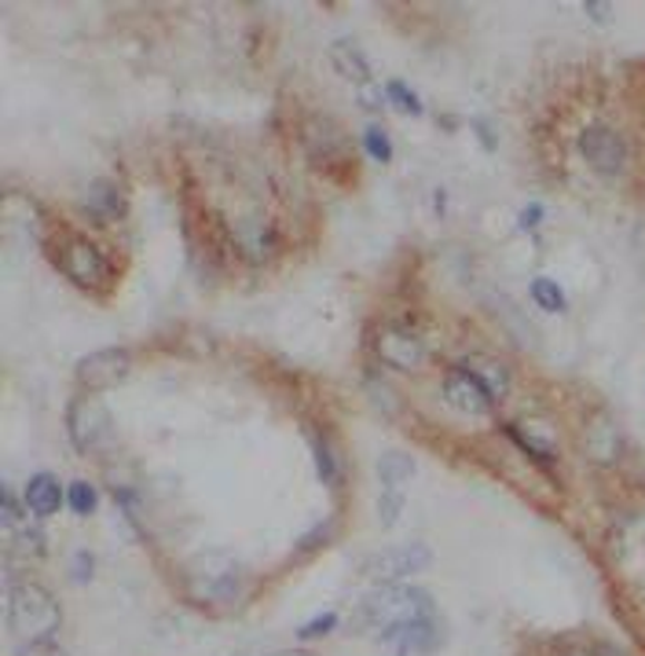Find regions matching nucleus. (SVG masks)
Returning a JSON list of instances; mask_svg holds the SVG:
<instances>
[{
	"label": "nucleus",
	"mask_w": 645,
	"mask_h": 656,
	"mask_svg": "<svg viewBox=\"0 0 645 656\" xmlns=\"http://www.w3.org/2000/svg\"><path fill=\"white\" fill-rule=\"evenodd\" d=\"M426 616H437L433 598L419 587H403V584L378 587L374 595H367L363 605H360V624L367 630H374L382 642L389 635H397L400 627L426 620Z\"/></svg>",
	"instance_id": "f257e3e1"
},
{
	"label": "nucleus",
	"mask_w": 645,
	"mask_h": 656,
	"mask_svg": "<svg viewBox=\"0 0 645 656\" xmlns=\"http://www.w3.org/2000/svg\"><path fill=\"white\" fill-rule=\"evenodd\" d=\"M243 565H238L227 550H206L184 565V595L195 605H232L243 595Z\"/></svg>",
	"instance_id": "f03ea898"
},
{
	"label": "nucleus",
	"mask_w": 645,
	"mask_h": 656,
	"mask_svg": "<svg viewBox=\"0 0 645 656\" xmlns=\"http://www.w3.org/2000/svg\"><path fill=\"white\" fill-rule=\"evenodd\" d=\"M62 613L52 590L41 587L37 579H22L8 595V627L22 646L27 642H48L59 630Z\"/></svg>",
	"instance_id": "7ed1b4c3"
},
{
	"label": "nucleus",
	"mask_w": 645,
	"mask_h": 656,
	"mask_svg": "<svg viewBox=\"0 0 645 656\" xmlns=\"http://www.w3.org/2000/svg\"><path fill=\"white\" fill-rule=\"evenodd\" d=\"M52 261L74 286L88 290V294H107L114 286V275H118L110 257L96 243H88L85 235H62Z\"/></svg>",
	"instance_id": "20e7f679"
},
{
	"label": "nucleus",
	"mask_w": 645,
	"mask_h": 656,
	"mask_svg": "<svg viewBox=\"0 0 645 656\" xmlns=\"http://www.w3.org/2000/svg\"><path fill=\"white\" fill-rule=\"evenodd\" d=\"M429 565H433V550H429L426 542H403V547H385L371 554V558H363L360 572L363 579H371V584L389 587L414 572H426Z\"/></svg>",
	"instance_id": "39448f33"
},
{
	"label": "nucleus",
	"mask_w": 645,
	"mask_h": 656,
	"mask_svg": "<svg viewBox=\"0 0 645 656\" xmlns=\"http://www.w3.org/2000/svg\"><path fill=\"white\" fill-rule=\"evenodd\" d=\"M67 433L74 440V448L85 451V456L88 451H99L104 444H110L114 425H110L107 403L99 400L96 393H78L67 408Z\"/></svg>",
	"instance_id": "423d86ee"
},
{
	"label": "nucleus",
	"mask_w": 645,
	"mask_h": 656,
	"mask_svg": "<svg viewBox=\"0 0 645 656\" xmlns=\"http://www.w3.org/2000/svg\"><path fill=\"white\" fill-rule=\"evenodd\" d=\"M411 477H414V462L411 456H403V451H385V456L378 459V484H382V496H378V521L385 528L400 521Z\"/></svg>",
	"instance_id": "0eeeda50"
},
{
	"label": "nucleus",
	"mask_w": 645,
	"mask_h": 656,
	"mask_svg": "<svg viewBox=\"0 0 645 656\" xmlns=\"http://www.w3.org/2000/svg\"><path fill=\"white\" fill-rule=\"evenodd\" d=\"M579 155L587 158V166L605 176V180H616L627 169V144L624 136L609 125H590V129L579 133Z\"/></svg>",
	"instance_id": "6e6552de"
},
{
	"label": "nucleus",
	"mask_w": 645,
	"mask_h": 656,
	"mask_svg": "<svg viewBox=\"0 0 645 656\" xmlns=\"http://www.w3.org/2000/svg\"><path fill=\"white\" fill-rule=\"evenodd\" d=\"M129 371H133L129 349H96L78 363L74 378H78V385L85 389V393H104V389L118 385Z\"/></svg>",
	"instance_id": "1a4fd4ad"
},
{
	"label": "nucleus",
	"mask_w": 645,
	"mask_h": 656,
	"mask_svg": "<svg viewBox=\"0 0 645 656\" xmlns=\"http://www.w3.org/2000/svg\"><path fill=\"white\" fill-rule=\"evenodd\" d=\"M378 356L397 371H414L426 360V342L408 323H385L382 334H378Z\"/></svg>",
	"instance_id": "9d476101"
},
{
	"label": "nucleus",
	"mask_w": 645,
	"mask_h": 656,
	"mask_svg": "<svg viewBox=\"0 0 645 656\" xmlns=\"http://www.w3.org/2000/svg\"><path fill=\"white\" fill-rule=\"evenodd\" d=\"M444 400L451 403L455 411L462 414H488L491 411V393L485 385H480V378L470 374L466 368H451L444 378Z\"/></svg>",
	"instance_id": "9b49d317"
},
{
	"label": "nucleus",
	"mask_w": 645,
	"mask_h": 656,
	"mask_svg": "<svg viewBox=\"0 0 645 656\" xmlns=\"http://www.w3.org/2000/svg\"><path fill=\"white\" fill-rule=\"evenodd\" d=\"M81 209L92 217L96 224H114L125 217L129 202H125V192L114 180H92L81 195Z\"/></svg>",
	"instance_id": "f8f14e48"
},
{
	"label": "nucleus",
	"mask_w": 645,
	"mask_h": 656,
	"mask_svg": "<svg viewBox=\"0 0 645 656\" xmlns=\"http://www.w3.org/2000/svg\"><path fill=\"white\" fill-rule=\"evenodd\" d=\"M440 638H444L440 620L437 616H426V620L408 624V627H400L397 635H389L385 646H393L397 656H422V653H433L440 646Z\"/></svg>",
	"instance_id": "ddd939ff"
},
{
	"label": "nucleus",
	"mask_w": 645,
	"mask_h": 656,
	"mask_svg": "<svg viewBox=\"0 0 645 656\" xmlns=\"http://www.w3.org/2000/svg\"><path fill=\"white\" fill-rule=\"evenodd\" d=\"M232 238H235V249H238V254H243L246 261H253V264L268 261V257H272V249H275L272 224H268V221H261V217L243 221V224H238V228L232 232Z\"/></svg>",
	"instance_id": "4468645a"
},
{
	"label": "nucleus",
	"mask_w": 645,
	"mask_h": 656,
	"mask_svg": "<svg viewBox=\"0 0 645 656\" xmlns=\"http://www.w3.org/2000/svg\"><path fill=\"white\" fill-rule=\"evenodd\" d=\"M305 147L315 161H338L345 155V136L331 118H309L305 125Z\"/></svg>",
	"instance_id": "2eb2a0df"
},
{
	"label": "nucleus",
	"mask_w": 645,
	"mask_h": 656,
	"mask_svg": "<svg viewBox=\"0 0 645 656\" xmlns=\"http://www.w3.org/2000/svg\"><path fill=\"white\" fill-rule=\"evenodd\" d=\"M62 507V484L52 473H33L27 484V510L37 517H52Z\"/></svg>",
	"instance_id": "dca6fc26"
},
{
	"label": "nucleus",
	"mask_w": 645,
	"mask_h": 656,
	"mask_svg": "<svg viewBox=\"0 0 645 656\" xmlns=\"http://www.w3.org/2000/svg\"><path fill=\"white\" fill-rule=\"evenodd\" d=\"M331 62H334V70L341 74V78H349V81H356V85H367L371 81V62H367L363 56V48L356 41H334L331 45Z\"/></svg>",
	"instance_id": "f3484780"
},
{
	"label": "nucleus",
	"mask_w": 645,
	"mask_h": 656,
	"mask_svg": "<svg viewBox=\"0 0 645 656\" xmlns=\"http://www.w3.org/2000/svg\"><path fill=\"white\" fill-rule=\"evenodd\" d=\"M587 451H590V459H598V462L619 459V433L609 419H598L587 429Z\"/></svg>",
	"instance_id": "a211bd4d"
},
{
	"label": "nucleus",
	"mask_w": 645,
	"mask_h": 656,
	"mask_svg": "<svg viewBox=\"0 0 645 656\" xmlns=\"http://www.w3.org/2000/svg\"><path fill=\"white\" fill-rule=\"evenodd\" d=\"M459 368H466L470 374H477L480 385H485L488 393H491V400L506 396V389H510V374H506L496 360H462Z\"/></svg>",
	"instance_id": "6ab92c4d"
},
{
	"label": "nucleus",
	"mask_w": 645,
	"mask_h": 656,
	"mask_svg": "<svg viewBox=\"0 0 645 656\" xmlns=\"http://www.w3.org/2000/svg\"><path fill=\"white\" fill-rule=\"evenodd\" d=\"M528 294H532V301L543 312H565V290L554 280H532Z\"/></svg>",
	"instance_id": "aec40b11"
},
{
	"label": "nucleus",
	"mask_w": 645,
	"mask_h": 656,
	"mask_svg": "<svg viewBox=\"0 0 645 656\" xmlns=\"http://www.w3.org/2000/svg\"><path fill=\"white\" fill-rule=\"evenodd\" d=\"M385 99H393V107L403 110V115H411V118H422V99L411 92L403 81H389L385 85Z\"/></svg>",
	"instance_id": "412c9836"
},
{
	"label": "nucleus",
	"mask_w": 645,
	"mask_h": 656,
	"mask_svg": "<svg viewBox=\"0 0 645 656\" xmlns=\"http://www.w3.org/2000/svg\"><path fill=\"white\" fill-rule=\"evenodd\" d=\"M363 147L371 150V158L374 161H393V140L385 136L382 125H367V133H363Z\"/></svg>",
	"instance_id": "4be33fe9"
},
{
	"label": "nucleus",
	"mask_w": 645,
	"mask_h": 656,
	"mask_svg": "<svg viewBox=\"0 0 645 656\" xmlns=\"http://www.w3.org/2000/svg\"><path fill=\"white\" fill-rule=\"evenodd\" d=\"M67 502H70V510L78 513V517H88V513L96 510V488L85 484V481H74L67 488Z\"/></svg>",
	"instance_id": "5701e85b"
},
{
	"label": "nucleus",
	"mask_w": 645,
	"mask_h": 656,
	"mask_svg": "<svg viewBox=\"0 0 645 656\" xmlns=\"http://www.w3.org/2000/svg\"><path fill=\"white\" fill-rule=\"evenodd\" d=\"M312 448H315V470L326 484H338V462H334V451L326 444L323 437H312Z\"/></svg>",
	"instance_id": "b1692460"
},
{
	"label": "nucleus",
	"mask_w": 645,
	"mask_h": 656,
	"mask_svg": "<svg viewBox=\"0 0 645 656\" xmlns=\"http://www.w3.org/2000/svg\"><path fill=\"white\" fill-rule=\"evenodd\" d=\"M334 627H338V616H334V613L315 616V620H309L305 627L297 630V638H301V642H312V638H320V635H331Z\"/></svg>",
	"instance_id": "393cba45"
},
{
	"label": "nucleus",
	"mask_w": 645,
	"mask_h": 656,
	"mask_svg": "<svg viewBox=\"0 0 645 656\" xmlns=\"http://www.w3.org/2000/svg\"><path fill=\"white\" fill-rule=\"evenodd\" d=\"M19 656H67V649L48 638V642H27V646L19 649Z\"/></svg>",
	"instance_id": "a878e982"
},
{
	"label": "nucleus",
	"mask_w": 645,
	"mask_h": 656,
	"mask_svg": "<svg viewBox=\"0 0 645 656\" xmlns=\"http://www.w3.org/2000/svg\"><path fill=\"white\" fill-rule=\"evenodd\" d=\"M19 517H22L19 502H16V496H11V488H4V525H8V528H16V525H19Z\"/></svg>",
	"instance_id": "bb28decb"
},
{
	"label": "nucleus",
	"mask_w": 645,
	"mask_h": 656,
	"mask_svg": "<svg viewBox=\"0 0 645 656\" xmlns=\"http://www.w3.org/2000/svg\"><path fill=\"white\" fill-rule=\"evenodd\" d=\"M539 217H543V206H528V209L521 213V228H536Z\"/></svg>",
	"instance_id": "cd10ccee"
},
{
	"label": "nucleus",
	"mask_w": 645,
	"mask_h": 656,
	"mask_svg": "<svg viewBox=\"0 0 645 656\" xmlns=\"http://www.w3.org/2000/svg\"><path fill=\"white\" fill-rule=\"evenodd\" d=\"M385 99H382V92H374V88H367L363 92V107H382Z\"/></svg>",
	"instance_id": "c85d7f7f"
},
{
	"label": "nucleus",
	"mask_w": 645,
	"mask_h": 656,
	"mask_svg": "<svg viewBox=\"0 0 645 656\" xmlns=\"http://www.w3.org/2000/svg\"><path fill=\"white\" fill-rule=\"evenodd\" d=\"M568 656H624V653H613V649H598V653H568Z\"/></svg>",
	"instance_id": "c756f323"
}]
</instances>
